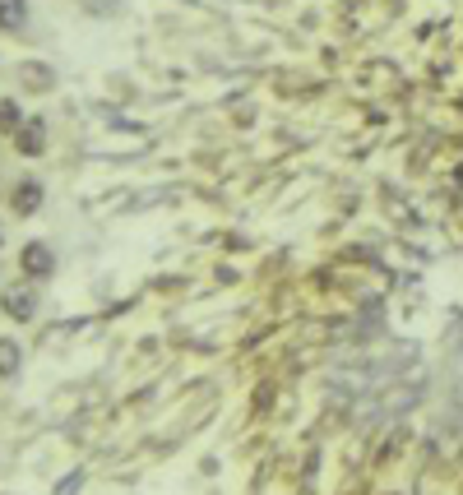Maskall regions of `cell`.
Segmentation results:
<instances>
[{
    "label": "cell",
    "instance_id": "ba28073f",
    "mask_svg": "<svg viewBox=\"0 0 463 495\" xmlns=\"http://www.w3.org/2000/svg\"><path fill=\"white\" fill-rule=\"evenodd\" d=\"M19 126H24L19 107H14L10 98H0V130H5V135H19Z\"/></svg>",
    "mask_w": 463,
    "mask_h": 495
},
{
    "label": "cell",
    "instance_id": "7a4b0ae2",
    "mask_svg": "<svg viewBox=\"0 0 463 495\" xmlns=\"http://www.w3.org/2000/svg\"><path fill=\"white\" fill-rule=\"evenodd\" d=\"M24 273H33V278H47V273H56V255H52V245H43V241H33V245H24Z\"/></svg>",
    "mask_w": 463,
    "mask_h": 495
},
{
    "label": "cell",
    "instance_id": "9c48e42d",
    "mask_svg": "<svg viewBox=\"0 0 463 495\" xmlns=\"http://www.w3.org/2000/svg\"><path fill=\"white\" fill-rule=\"evenodd\" d=\"M0 241H5V232H0Z\"/></svg>",
    "mask_w": 463,
    "mask_h": 495
},
{
    "label": "cell",
    "instance_id": "3957f363",
    "mask_svg": "<svg viewBox=\"0 0 463 495\" xmlns=\"http://www.w3.org/2000/svg\"><path fill=\"white\" fill-rule=\"evenodd\" d=\"M14 144H19L24 157H37V153L47 148V126H43V120H24L19 135H14Z\"/></svg>",
    "mask_w": 463,
    "mask_h": 495
},
{
    "label": "cell",
    "instance_id": "8992f818",
    "mask_svg": "<svg viewBox=\"0 0 463 495\" xmlns=\"http://www.w3.org/2000/svg\"><path fill=\"white\" fill-rule=\"evenodd\" d=\"M28 24V0H0V28L19 33Z\"/></svg>",
    "mask_w": 463,
    "mask_h": 495
},
{
    "label": "cell",
    "instance_id": "52a82bcc",
    "mask_svg": "<svg viewBox=\"0 0 463 495\" xmlns=\"http://www.w3.org/2000/svg\"><path fill=\"white\" fill-rule=\"evenodd\" d=\"M19 366H24V352L14 338H0V380H14L19 376Z\"/></svg>",
    "mask_w": 463,
    "mask_h": 495
},
{
    "label": "cell",
    "instance_id": "6da1fadb",
    "mask_svg": "<svg viewBox=\"0 0 463 495\" xmlns=\"http://www.w3.org/2000/svg\"><path fill=\"white\" fill-rule=\"evenodd\" d=\"M0 306H5V315H14V319H33L37 315V292L28 282H14V287L0 292Z\"/></svg>",
    "mask_w": 463,
    "mask_h": 495
},
{
    "label": "cell",
    "instance_id": "277c9868",
    "mask_svg": "<svg viewBox=\"0 0 463 495\" xmlns=\"http://www.w3.org/2000/svg\"><path fill=\"white\" fill-rule=\"evenodd\" d=\"M19 79H24V89H33V93H52L56 89V70L52 65H37V61L19 65Z\"/></svg>",
    "mask_w": 463,
    "mask_h": 495
},
{
    "label": "cell",
    "instance_id": "5b68a950",
    "mask_svg": "<svg viewBox=\"0 0 463 495\" xmlns=\"http://www.w3.org/2000/svg\"><path fill=\"white\" fill-rule=\"evenodd\" d=\"M37 204H43V186H37V181H19V186H14V214L28 218Z\"/></svg>",
    "mask_w": 463,
    "mask_h": 495
}]
</instances>
